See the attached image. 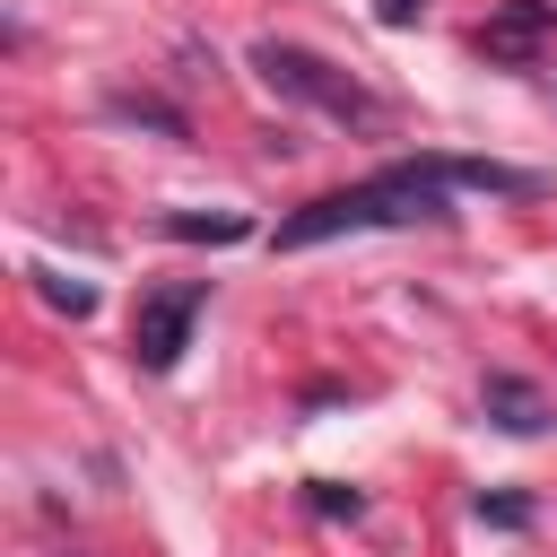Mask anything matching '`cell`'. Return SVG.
I'll return each mask as SVG.
<instances>
[{"label": "cell", "mask_w": 557, "mask_h": 557, "mask_svg": "<svg viewBox=\"0 0 557 557\" xmlns=\"http://www.w3.org/2000/svg\"><path fill=\"white\" fill-rule=\"evenodd\" d=\"M453 218V183L435 157H409V165H383L348 191H322L305 200L296 218H278V252H305V244H331V235H366V226H444Z\"/></svg>", "instance_id": "1"}, {"label": "cell", "mask_w": 557, "mask_h": 557, "mask_svg": "<svg viewBox=\"0 0 557 557\" xmlns=\"http://www.w3.org/2000/svg\"><path fill=\"white\" fill-rule=\"evenodd\" d=\"M252 70H261L278 96H296V104H313V113H331V122H366V131L383 122V96L357 87L348 70H331V61L305 52V44H278V35H270V44H252Z\"/></svg>", "instance_id": "2"}, {"label": "cell", "mask_w": 557, "mask_h": 557, "mask_svg": "<svg viewBox=\"0 0 557 557\" xmlns=\"http://www.w3.org/2000/svg\"><path fill=\"white\" fill-rule=\"evenodd\" d=\"M209 313V278H174V287H148L139 313H131V357L148 374H174L183 348H191V322Z\"/></svg>", "instance_id": "3"}, {"label": "cell", "mask_w": 557, "mask_h": 557, "mask_svg": "<svg viewBox=\"0 0 557 557\" xmlns=\"http://www.w3.org/2000/svg\"><path fill=\"white\" fill-rule=\"evenodd\" d=\"M548 35H557V9L548 0H505V17L479 26V52L487 61H531V44H548Z\"/></svg>", "instance_id": "4"}, {"label": "cell", "mask_w": 557, "mask_h": 557, "mask_svg": "<svg viewBox=\"0 0 557 557\" xmlns=\"http://www.w3.org/2000/svg\"><path fill=\"white\" fill-rule=\"evenodd\" d=\"M479 409L505 426V435H540L557 409H548V392L540 383H522V374H487V392H479Z\"/></svg>", "instance_id": "5"}, {"label": "cell", "mask_w": 557, "mask_h": 557, "mask_svg": "<svg viewBox=\"0 0 557 557\" xmlns=\"http://www.w3.org/2000/svg\"><path fill=\"white\" fill-rule=\"evenodd\" d=\"M165 235H183V244H235V235H252V218L244 209H174Z\"/></svg>", "instance_id": "6"}, {"label": "cell", "mask_w": 557, "mask_h": 557, "mask_svg": "<svg viewBox=\"0 0 557 557\" xmlns=\"http://www.w3.org/2000/svg\"><path fill=\"white\" fill-rule=\"evenodd\" d=\"M26 278H35V296H44L52 313H70V322L96 313V287H87V278H61V270H26Z\"/></svg>", "instance_id": "7"}, {"label": "cell", "mask_w": 557, "mask_h": 557, "mask_svg": "<svg viewBox=\"0 0 557 557\" xmlns=\"http://www.w3.org/2000/svg\"><path fill=\"white\" fill-rule=\"evenodd\" d=\"M313 513H331V522H357V513H366V496H357V487H339V479H313Z\"/></svg>", "instance_id": "8"}, {"label": "cell", "mask_w": 557, "mask_h": 557, "mask_svg": "<svg viewBox=\"0 0 557 557\" xmlns=\"http://www.w3.org/2000/svg\"><path fill=\"white\" fill-rule=\"evenodd\" d=\"M470 513H479V522H496V531H522V522H531V496H479Z\"/></svg>", "instance_id": "9"}, {"label": "cell", "mask_w": 557, "mask_h": 557, "mask_svg": "<svg viewBox=\"0 0 557 557\" xmlns=\"http://www.w3.org/2000/svg\"><path fill=\"white\" fill-rule=\"evenodd\" d=\"M374 17H383V26H418V17H426V0H374Z\"/></svg>", "instance_id": "10"}]
</instances>
